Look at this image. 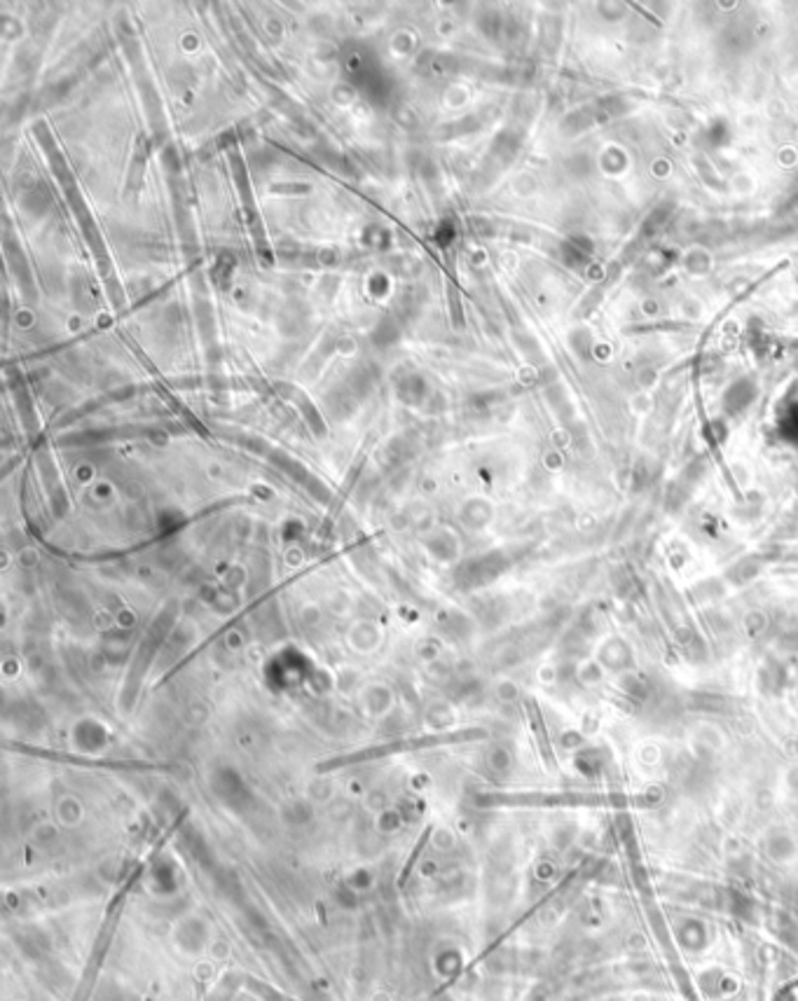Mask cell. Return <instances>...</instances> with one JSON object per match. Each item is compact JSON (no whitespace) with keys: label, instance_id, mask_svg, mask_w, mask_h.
Instances as JSON below:
<instances>
[{"label":"cell","instance_id":"1","mask_svg":"<svg viewBox=\"0 0 798 1001\" xmlns=\"http://www.w3.org/2000/svg\"><path fill=\"white\" fill-rule=\"evenodd\" d=\"M466 737H469V739H470V737H473V732H470V730H459V732H436V735H424V737L403 739V742H393V745H384V746H373V749L359 751V753H352V756H347V758H335V761H333V763H330V765H344V763H354V761H363V758L384 756V753H396V751L424 749V746L443 745V742H454V739H466Z\"/></svg>","mask_w":798,"mask_h":1001}]
</instances>
